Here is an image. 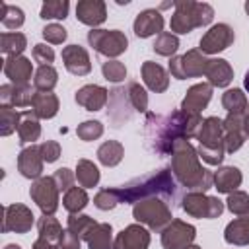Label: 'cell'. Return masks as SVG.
Wrapping results in <instances>:
<instances>
[{"mask_svg":"<svg viewBox=\"0 0 249 249\" xmlns=\"http://www.w3.org/2000/svg\"><path fill=\"white\" fill-rule=\"evenodd\" d=\"M200 123V115H187L181 109L171 111L169 115L148 113L144 123V138L150 150L163 156H171L173 144L177 140L196 138Z\"/></svg>","mask_w":249,"mask_h":249,"instance_id":"6da1fadb","label":"cell"},{"mask_svg":"<svg viewBox=\"0 0 249 249\" xmlns=\"http://www.w3.org/2000/svg\"><path fill=\"white\" fill-rule=\"evenodd\" d=\"M179 187L181 185L175 181L171 169L161 167L123 187H117V195L123 204H136L138 200L148 198V196H161L163 200L169 202L171 208H175V206H181V198H183Z\"/></svg>","mask_w":249,"mask_h":249,"instance_id":"7a4b0ae2","label":"cell"},{"mask_svg":"<svg viewBox=\"0 0 249 249\" xmlns=\"http://www.w3.org/2000/svg\"><path fill=\"white\" fill-rule=\"evenodd\" d=\"M169 169H171L175 181L181 187H185L187 191L206 193L214 185V173L208 171L206 167H202L198 152L185 138H181L173 144Z\"/></svg>","mask_w":249,"mask_h":249,"instance_id":"3957f363","label":"cell"},{"mask_svg":"<svg viewBox=\"0 0 249 249\" xmlns=\"http://www.w3.org/2000/svg\"><path fill=\"white\" fill-rule=\"evenodd\" d=\"M175 12L171 16L169 27L173 33L187 35L196 27H206L214 19V8L206 2L195 0H177L173 2Z\"/></svg>","mask_w":249,"mask_h":249,"instance_id":"277c9868","label":"cell"},{"mask_svg":"<svg viewBox=\"0 0 249 249\" xmlns=\"http://www.w3.org/2000/svg\"><path fill=\"white\" fill-rule=\"evenodd\" d=\"M171 210L173 208L169 206V202L163 200L161 196H148V198L138 200L132 206V216L138 224L146 226L148 230L161 231L173 220Z\"/></svg>","mask_w":249,"mask_h":249,"instance_id":"5b68a950","label":"cell"},{"mask_svg":"<svg viewBox=\"0 0 249 249\" xmlns=\"http://www.w3.org/2000/svg\"><path fill=\"white\" fill-rule=\"evenodd\" d=\"M88 43L95 53L107 56V60L123 54L128 49V39L121 29H89Z\"/></svg>","mask_w":249,"mask_h":249,"instance_id":"8992f818","label":"cell"},{"mask_svg":"<svg viewBox=\"0 0 249 249\" xmlns=\"http://www.w3.org/2000/svg\"><path fill=\"white\" fill-rule=\"evenodd\" d=\"M181 208L193 216V218H204V220H212L222 216L224 212V202L218 196H210L206 193H198V191H189L187 195H183L181 198Z\"/></svg>","mask_w":249,"mask_h":249,"instance_id":"52a82bcc","label":"cell"},{"mask_svg":"<svg viewBox=\"0 0 249 249\" xmlns=\"http://www.w3.org/2000/svg\"><path fill=\"white\" fill-rule=\"evenodd\" d=\"M206 54H202L198 49H191L181 56H173L169 60V74L175 80H187V78H198L206 74L208 66Z\"/></svg>","mask_w":249,"mask_h":249,"instance_id":"ba28073f","label":"cell"},{"mask_svg":"<svg viewBox=\"0 0 249 249\" xmlns=\"http://www.w3.org/2000/svg\"><path fill=\"white\" fill-rule=\"evenodd\" d=\"M58 193L60 191H58L53 175H47V177L43 175V177L35 179L29 189V196L39 206L43 216H53L58 210Z\"/></svg>","mask_w":249,"mask_h":249,"instance_id":"9c48e42d","label":"cell"},{"mask_svg":"<svg viewBox=\"0 0 249 249\" xmlns=\"http://www.w3.org/2000/svg\"><path fill=\"white\" fill-rule=\"evenodd\" d=\"M196 237V228L179 218H173L161 230V247L163 249H187Z\"/></svg>","mask_w":249,"mask_h":249,"instance_id":"30bf717a","label":"cell"},{"mask_svg":"<svg viewBox=\"0 0 249 249\" xmlns=\"http://www.w3.org/2000/svg\"><path fill=\"white\" fill-rule=\"evenodd\" d=\"M235 41V33L233 27H230L228 23H216L212 25L198 41V51L202 54H218L222 51H226L231 43Z\"/></svg>","mask_w":249,"mask_h":249,"instance_id":"8fae6325","label":"cell"},{"mask_svg":"<svg viewBox=\"0 0 249 249\" xmlns=\"http://www.w3.org/2000/svg\"><path fill=\"white\" fill-rule=\"evenodd\" d=\"M35 224V216L29 206L25 204H8L4 206V222H2V231H16V233H27Z\"/></svg>","mask_w":249,"mask_h":249,"instance_id":"7c38bea8","label":"cell"},{"mask_svg":"<svg viewBox=\"0 0 249 249\" xmlns=\"http://www.w3.org/2000/svg\"><path fill=\"white\" fill-rule=\"evenodd\" d=\"M220 117H206L200 123V128L196 132V140L200 148H216V150H226L224 146V126H222Z\"/></svg>","mask_w":249,"mask_h":249,"instance_id":"4fadbf2b","label":"cell"},{"mask_svg":"<svg viewBox=\"0 0 249 249\" xmlns=\"http://www.w3.org/2000/svg\"><path fill=\"white\" fill-rule=\"evenodd\" d=\"M210 99H212V86L208 82H200L187 89L179 109L187 115H200V111L206 109Z\"/></svg>","mask_w":249,"mask_h":249,"instance_id":"5bb4252c","label":"cell"},{"mask_svg":"<svg viewBox=\"0 0 249 249\" xmlns=\"http://www.w3.org/2000/svg\"><path fill=\"white\" fill-rule=\"evenodd\" d=\"M163 25H165V19L163 16L160 14V10H154V8H148V10H142L134 23H132V29H134V35L140 37V39H148L152 35H160L163 33Z\"/></svg>","mask_w":249,"mask_h":249,"instance_id":"9a60e30c","label":"cell"},{"mask_svg":"<svg viewBox=\"0 0 249 249\" xmlns=\"http://www.w3.org/2000/svg\"><path fill=\"white\" fill-rule=\"evenodd\" d=\"M64 68L74 76H88L91 72V60L84 47L80 45H66L60 53Z\"/></svg>","mask_w":249,"mask_h":249,"instance_id":"2e32d148","label":"cell"},{"mask_svg":"<svg viewBox=\"0 0 249 249\" xmlns=\"http://www.w3.org/2000/svg\"><path fill=\"white\" fill-rule=\"evenodd\" d=\"M150 245V231L142 224H130L121 230L115 237V249H148Z\"/></svg>","mask_w":249,"mask_h":249,"instance_id":"e0dca14e","label":"cell"},{"mask_svg":"<svg viewBox=\"0 0 249 249\" xmlns=\"http://www.w3.org/2000/svg\"><path fill=\"white\" fill-rule=\"evenodd\" d=\"M132 105L126 93V88H115L113 91H109V109H107V117L113 121V126H121L124 121H128L132 117Z\"/></svg>","mask_w":249,"mask_h":249,"instance_id":"ac0fdd59","label":"cell"},{"mask_svg":"<svg viewBox=\"0 0 249 249\" xmlns=\"http://www.w3.org/2000/svg\"><path fill=\"white\" fill-rule=\"evenodd\" d=\"M224 126V146H226V154H233L237 152L247 134H245V126H243V115H230L222 121Z\"/></svg>","mask_w":249,"mask_h":249,"instance_id":"d6986e66","label":"cell"},{"mask_svg":"<svg viewBox=\"0 0 249 249\" xmlns=\"http://www.w3.org/2000/svg\"><path fill=\"white\" fill-rule=\"evenodd\" d=\"M43 163H45V160L41 156L39 146H35V144L25 146L19 152V156H18V171L25 179H39V177H43Z\"/></svg>","mask_w":249,"mask_h":249,"instance_id":"ffe728a7","label":"cell"},{"mask_svg":"<svg viewBox=\"0 0 249 249\" xmlns=\"http://www.w3.org/2000/svg\"><path fill=\"white\" fill-rule=\"evenodd\" d=\"M76 18L80 23L97 29L107 19V6L103 0H80L76 4Z\"/></svg>","mask_w":249,"mask_h":249,"instance_id":"44dd1931","label":"cell"},{"mask_svg":"<svg viewBox=\"0 0 249 249\" xmlns=\"http://www.w3.org/2000/svg\"><path fill=\"white\" fill-rule=\"evenodd\" d=\"M4 74L14 86H25L33 74V62L19 54V56H6L4 58Z\"/></svg>","mask_w":249,"mask_h":249,"instance_id":"7402d4cb","label":"cell"},{"mask_svg":"<svg viewBox=\"0 0 249 249\" xmlns=\"http://www.w3.org/2000/svg\"><path fill=\"white\" fill-rule=\"evenodd\" d=\"M76 103L82 105L86 111H101L109 99V91L103 88V86H97V84H88V86H82L76 95H74Z\"/></svg>","mask_w":249,"mask_h":249,"instance_id":"603a6c76","label":"cell"},{"mask_svg":"<svg viewBox=\"0 0 249 249\" xmlns=\"http://www.w3.org/2000/svg\"><path fill=\"white\" fill-rule=\"evenodd\" d=\"M142 80L148 86V89L156 91V93H163L169 88V74L163 66H160L154 60H144L142 62Z\"/></svg>","mask_w":249,"mask_h":249,"instance_id":"cb8c5ba5","label":"cell"},{"mask_svg":"<svg viewBox=\"0 0 249 249\" xmlns=\"http://www.w3.org/2000/svg\"><path fill=\"white\" fill-rule=\"evenodd\" d=\"M35 88L29 84L25 86H14V84H4L0 86V101L2 105H12V107H27L33 101Z\"/></svg>","mask_w":249,"mask_h":249,"instance_id":"d4e9b609","label":"cell"},{"mask_svg":"<svg viewBox=\"0 0 249 249\" xmlns=\"http://www.w3.org/2000/svg\"><path fill=\"white\" fill-rule=\"evenodd\" d=\"M204 76L212 88H228L233 80V68L226 58H210Z\"/></svg>","mask_w":249,"mask_h":249,"instance_id":"484cf974","label":"cell"},{"mask_svg":"<svg viewBox=\"0 0 249 249\" xmlns=\"http://www.w3.org/2000/svg\"><path fill=\"white\" fill-rule=\"evenodd\" d=\"M241 181H243V175H241L239 167H235V165H222V167H218V171H214V189L218 193L230 195V193L237 191Z\"/></svg>","mask_w":249,"mask_h":249,"instance_id":"4316f807","label":"cell"},{"mask_svg":"<svg viewBox=\"0 0 249 249\" xmlns=\"http://www.w3.org/2000/svg\"><path fill=\"white\" fill-rule=\"evenodd\" d=\"M224 239H226V243L237 245V247L249 245V212L243 214V216H239V218H233L226 226Z\"/></svg>","mask_w":249,"mask_h":249,"instance_id":"83f0119b","label":"cell"},{"mask_svg":"<svg viewBox=\"0 0 249 249\" xmlns=\"http://www.w3.org/2000/svg\"><path fill=\"white\" fill-rule=\"evenodd\" d=\"M60 101L53 91H35L31 101V111L39 119H53L58 113Z\"/></svg>","mask_w":249,"mask_h":249,"instance_id":"f1b7e54d","label":"cell"},{"mask_svg":"<svg viewBox=\"0 0 249 249\" xmlns=\"http://www.w3.org/2000/svg\"><path fill=\"white\" fill-rule=\"evenodd\" d=\"M84 241L88 243V249H115L113 247V228L107 222H97L88 235L84 237Z\"/></svg>","mask_w":249,"mask_h":249,"instance_id":"f546056e","label":"cell"},{"mask_svg":"<svg viewBox=\"0 0 249 249\" xmlns=\"http://www.w3.org/2000/svg\"><path fill=\"white\" fill-rule=\"evenodd\" d=\"M18 136H19L21 144H33L41 136L39 117L31 109L21 111V119H19V124H18Z\"/></svg>","mask_w":249,"mask_h":249,"instance_id":"4dcf8cb0","label":"cell"},{"mask_svg":"<svg viewBox=\"0 0 249 249\" xmlns=\"http://www.w3.org/2000/svg\"><path fill=\"white\" fill-rule=\"evenodd\" d=\"M124 156V148L119 140H105L99 148H97V160L99 163H103L105 167H115L123 161Z\"/></svg>","mask_w":249,"mask_h":249,"instance_id":"1f68e13d","label":"cell"},{"mask_svg":"<svg viewBox=\"0 0 249 249\" xmlns=\"http://www.w3.org/2000/svg\"><path fill=\"white\" fill-rule=\"evenodd\" d=\"M99 177H101L99 175V169H97V165L93 161H89L86 158L78 160V163H76V181H78L80 187L93 189V187H97Z\"/></svg>","mask_w":249,"mask_h":249,"instance_id":"d6a6232c","label":"cell"},{"mask_svg":"<svg viewBox=\"0 0 249 249\" xmlns=\"http://www.w3.org/2000/svg\"><path fill=\"white\" fill-rule=\"evenodd\" d=\"M27 47V37L19 31H4L0 35V51L8 56H19Z\"/></svg>","mask_w":249,"mask_h":249,"instance_id":"836d02e7","label":"cell"},{"mask_svg":"<svg viewBox=\"0 0 249 249\" xmlns=\"http://www.w3.org/2000/svg\"><path fill=\"white\" fill-rule=\"evenodd\" d=\"M247 95L243 93V89L233 88V89H226L222 95V107L230 113V115H245L247 109Z\"/></svg>","mask_w":249,"mask_h":249,"instance_id":"e575fe53","label":"cell"},{"mask_svg":"<svg viewBox=\"0 0 249 249\" xmlns=\"http://www.w3.org/2000/svg\"><path fill=\"white\" fill-rule=\"evenodd\" d=\"M89 202V196L86 193L84 187H72L64 193L62 196V206L70 212V214H80Z\"/></svg>","mask_w":249,"mask_h":249,"instance_id":"d590c367","label":"cell"},{"mask_svg":"<svg viewBox=\"0 0 249 249\" xmlns=\"http://www.w3.org/2000/svg\"><path fill=\"white\" fill-rule=\"evenodd\" d=\"M58 84V72L53 64L39 66L33 74V88L37 91H53V88Z\"/></svg>","mask_w":249,"mask_h":249,"instance_id":"8d00e7d4","label":"cell"},{"mask_svg":"<svg viewBox=\"0 0 249 249\" xmlns=\"http://www.w3.org/2000/svg\"><path fill=\"white\" fill-rule=\"evenodd\" d=\"M37 230H39V237L51 241V243H56L60 241V235H62V226L56 218L53 216H41L39 222H37Z\"/></svg>","mask_w":249,"mask_h":249,"instance_id":"74e56055","label":"cell"},{"mask_svg":"<svg viewBox=\"0 0 249 249\" xmlns=\"http://www.w3.org/2000/svg\"><path fill=\"white\" fill-rule=\"evenodd\" d=\"M0 21L8 29H19L25 21V14L18 6H10L6 2H0Z\"/></svg>","mask_w":249,"mask_h":249,"instance_id":"f35d334b","label":"cell"},{"mask_svg":"<svg viewBox=\"0 0 249 249\" xmlns=\"http://www.w3.org/2000/svg\"><path fill=\"white\" fill-rule=\"evenodd\" d=\"M152 49H154V53L160 54V56H171V58H173L175 53H177V49H179V39H177L175 33L163 31V33H160V35L156 37Z\"/></svg>","mask_w":249,"mask_h":249,"instance_id":"ab89813d","label":"cell"},{"mask_svg":"<svg viewBox=\"0 0 249 249\" xmlns=\"http://www.w3.org/2000/svg\"><path fill=\"white\" fill-rule=\"evenodd\" d=\"M19 119H21V111L14 109L12 105H2L0 107V134L10 136L14 130H18Z\"/></svg>","mask_w":249,"mask_h":249,"instance_id":"60d3db41","label":"cell"},{"mask_svg":"<svg viewBox=\"0 0 249 249\" xmlns=\"http://www.w3.org/2000/svg\"><path fill=\"white\" fill-rule=\"evenodd\" d=\"M97 222L88 216V214H70L66 220V230H70L72 233H76L80 239H84L88 235V231L95 226Z\"/></svg>","mask_w":249,"mask_h":249,"instance_id":"b9f144b4","label":"cell"},{"mask_svg":"<svg viewBox=\"0 0 249 249\" xmlns=\"http://www.w3.org/2000/svg\"><path fill=\"white\" fill-rule=\"evenodd\" d=\"M68 10H70L68 0H47L41 6L39 18H43V19H64L68 16Z\"/></svg>","mask_w":249,"mask_h":249,"instance_id":"7bdbcfd3","label":"cell"},{"mask_svg":"<svg viewBox=\"0 0 249 249\" xmlns=\"http://www.w3.org/2000/svg\"><path fill=\"white\" fill-rule=\"evenodd\" d=\"M126 93H128V99H130V105L134 111H138V113L148 111V93L138 82H128Z\"/></svg>","mask_w":249,"mask_h":249,"instance_id":"ee69618b","label":"cell"},{"mask_svg":"<svg viewBox=\"0 0 249 249\" xmlns=\"http://www.w3.org/2000/svg\"><path fill=\"white\" fill-rule=\"evenodd\" d=\"M101 72H103V78L107 82H113V84H119L126 78V66L121 60H115V58L105 60L101 64Z\"/></svg>","mask_w":249,"mask_h":249,"instance_id":"f6af8a7d","label":"cell"},{"mask_svg":"<svg viewBox=\"0 0 249 249\" xmlns=\"http://www.w3.org/2000/svg\"><path fill=\"white\" fill-rule=\"evenodd\" d=\"M226 206L231 214L235 216H243L249 212V195L245 191H233L228 195V200H226Z\"/></svg>","mask_w":249,"mask_h":249,"instance_id":"bcb514c9","label":"cell"},{"mask_svg":"<svg viewBox=\"0 0 249 249\" xmlns=\"http://www.w3.org/2000/svg\"><path fill=\"white\" fill-rule=\"evenodd\" d=\"M93 204H95V208H99V210H113L117 204H121L119 195H117V189L107 187V189L97 191V195L93 196Z\"/></svg>","mask_w":249,"mask_h":249,"instance_id":"7dc6e473","label":"cell"},{"mask_svg":"<svg viewBox=\"0 0 249 249\" xmlns=\"http://www.w3.org/2000/svg\"><path fill=\"white\" fill-rule=\"evenodd\" d=\"M76 134L80 140L84 142H91V140H97L101 134H103V124L99 121H84L76 126Z\"/></svg>","mask_w":249,"mask_h":249,"instance_id":"c3c4849f","label":"cell"},{"mask_svg":"<svg viewBox=\"0 0 249 249\" xmlns=\"http://www.w3.org/2000/svg\"><path fill=\"white\" fill-rule=\"evenodd\" d=\"M68 33L66 29L60 25V23H49L43 27V39L47 43H53V45H62L66 41Z\"/></svg>","mask_w":249,"mask_h":249,"instance_id":"681fc988","label":"cell"},{"mask_svg":"<svg viewBox=\"0 0 249 249\" xmlns=\"http://www.w3.org/2000/svg\"><path fill=\"white\" fill-rule=\"evenodd\" d=\"M31 56L35 62H39V66H49L54 60V51H53V47H49L45 43H37L31 51Z\"/></svg>","mask_w":249,"mask_h":249,"instance_id":"f907efd6","label":"cell"},{"mask_svg":"<svg viewBox=\"0 0 249 249\" xmlns=\"http://www.w3.org/2000/svg\"><path fill=\"white\" fill-rule=\"evenodd\" d=\"M54 183H56V187H58V191H68V189H72L74 187V181H76V173L74 171H70L68 167H60V169H56L54 171Z\"/></svg>","mask_w":249,"mask_h":249,"instance_id":"816d5d0a","label":"cell"},{"mask_svg":"<svg viewBox=\"0 0 249 249\" xmlns=\"http://www.w3.org/2000/svg\"><path fill=\"white\" fill-rule=\"evenodd\" d=\"M39 150H41V156L47 163H54L58 158H60V144L56 140H45L39 144Z\"/></svg>","mask_w":249,"mask_h":249,"instance_id":"f5cc1de1","label":"cell"},{"mask_svg":"<svg viewBox=\"0 0 249 249\" xmlns=\"http://www.w3.org/2000/svg\"><path fill=\"white\" fill-rule=\"evenodd\" d=\"M58 249H80V237L70 230H64L58 241Z\"/></svg>","mask_w":249,"mask_h":249,"instance_id":"db71d44e","label":"cell"},{"mask_svg":"<svg viewBox=\"0 0 249 249\" xmlns=\"http://www.w3.org/2000/svg\"><path fill=\"white\" fill-rule=\"evenodd\" d=\"M33 249H58V245L56 243H51V241H47L43 237H37L33 241Z\"/></svg>","mask_w":249,"mask_h":249,"instance_id":"11a10c76","label":"cell"},{"mask_svg":"<svg viewBox=\"0 0 249 249\" xmlns=\"http://www.w3.org/2000/svg\"><path fill=\"white\" fill-rule=\"evenodd\" d=\"M243 126H245V134L249 138V103H247V109H245V115H243Z\"/></svg>","mask_w":249,"mask_h":249,"instance_id":"9f6ffc18","label":"cell"},{"mask_svg":"<svg viewBox=\"0 0 249 249\" xmlns=\"http://www.w3.org/2000/svg\"><path fill=\"white\" fill-rule=\"evenodd\" d=\"M243 86H245V89H247V93H249V70L245 72V78H243Z\"/></svg>","mask_w":249,"mask_h":249,"instance_id":"6f0895ef","label":"cell"},{"mask_svg":"<svg viewBox=\"0 0 249 249\" xmlns=\"http://www.w3.org/2000/svg\"><path fill=\"white\" fill-rule=\"evenodd\" d=\"M4 249H21V247H19L18 243H8V245H6Z\"/></svg>","mask_w":249,"mask_h":249,"instance_id":"680465c9","label":"cell"},{"mask_svg":"<svg viewBox=\"0 0 249 249\" xmlns=\"http://www.w3.org/2000/svg\"><path fill=\"white\" fill-rule=\"evenodd\" d=\"M245 12H247V16H249V0L245 2Z\"/></svg>","mask_w":249,"mask_h":249,"instance_id":"91938a15","label":"cell"},{"mask_svg":"<svg viewBox=\"0 0 249 249\" xmlns=\"http://www.w3.org/2000/svg\"><path fill=\"white\" fill-rule=\"evenodd\" d=\"M187 249H202V247H198V245H189Z\"/></svg>","mask_w":249,"mask_h":249,"instance_id":"94428289","label":"cell"}]
</instances>
